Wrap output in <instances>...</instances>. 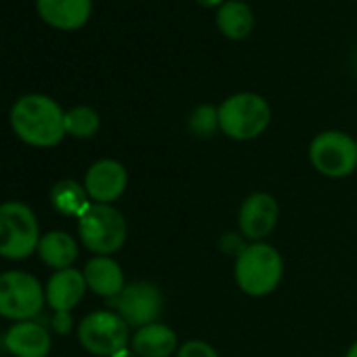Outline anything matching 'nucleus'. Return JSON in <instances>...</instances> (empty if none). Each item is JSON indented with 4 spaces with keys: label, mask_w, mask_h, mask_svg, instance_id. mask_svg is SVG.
<instances>
[{
    "label": "nucleus",
    "mask_w": 357,
    "mask_h": 357,
    "mask_svg": "<svg viewBox=\"0 0 357 357\" xmlns=\"http://www.w3.org/2000/svg\"><path fill=\"white\" fill-rule=\"evenodd\" d=\"M66 112L47 95H26L11 109L15 135L34 147H53L66 137Z\"/></svg>",
    "instance_id": "1"
},
{
    "label": "nucleus",
    "mask_w": 357,
    "mask_h": 357,
    "mask_svg": "<svg viewBox=\"0 0 357 357\" xmlns=\"http://www.w3.org/2000/svg\"><path fill=\"white\" fill-rule=\"evenodd\" d=\"M236 282L238 288L248 296L271 294L284 275V261L275 246L267 242L248 244L242 255L236 257Z\"/></svg>",
    "instance_id": "2"
},
{
    "label": "nucleus",
    "mask_w": 357,
    "mask_h": 357,
    "mask_svg": "<svg viewBox=\"0 0 357 357\" xmlns=\"http://www.w3.org/2000/svg\"><path fill=\"white\" fill-rule=\"evenodd\" d=\"M271 122L269 103L255 93H238L219 105V128L234 141L261 137Z\"/></svg>",
    "instance_id": "3"
},
{
    "label": "nucleus",
    "mask_w": 357,
    "mask_h": 357,
    "mask_svg": "<svg viewBox=\"0 0 357 357\" xmlns=\"http://www.w3.org/2000/svg\"><path fill=\"white\" fill-rule=\"evenodd\" d=\"M78 236L91 252L109 257L124 246L128 227L124 215L112 204H91L78 219Z\"/></svg>",
    "instance_id": "4"
},
{
    "label": "nucleus",
    "mask_w": 357,
    "mask_h": 357,
    "mask_svg": "<svg viewBox=\"0 0 357 357\" xmlns=\"http://www.w3.org/2000/svg\"><path fill=\"white\" fill-rule=\"evenodd\" d=\"M36 215L24 202L0 204V257L20 261L30 257L40 242Z\"/></svg>",
    "instance_id": "5"
},
{
    "label": "nucleus",
    "mask_w": 357,
    "mask_h": 357,
    "mask_svg": "<svg viewBox=\"0 0 357 357\" xmlns=\"http://www.w3.org/2000/svg\"><path fill=\"white\" fill-rule=\"evenodd\" d=\"M45 290L28 271L0 273V315L7 319L28 321L45 307Z\"/></svg>",
    "instance_id": "6"
},
{
    "label": "nucleus",
    "mask_w": 357,
    "mask_h": 357,
    "mask_svg": "<svg viewBox=\"0 0 357 357\" xmlns=\"http://www.w3.org/2000/svg\"><path fill=\"white\" fill-rule=\"evenodd\" d=\"M128 328L130 326L116 311H95L80 321L78 340L93 355L114 357L128 347Z\"/></svg>",
    "instance_id": "7"
},
{
    "label": "nucleus",
    "mask_w": 357,
    "mask_h": 357,
    "mask_svg": "<svg viewBox=\"0 0 357 357\" xmlns=\"http://www.w3.org/2000/svg\"><path fill=\"white\" fill-rule=\"evenodd\" d=\"M309 160L324 176H349L357 168V141L340 130H324L311 141Z\"/></svg>",
    "instance_id": "8"
},
{
    "label": "nucleus",
    "mask_w": 357,
    "mask_h": 357,
    "mask_svg": "<svg viewBox=\"0 0 357 357\" xmlns=\"http://www.w3.org/2000/svg\"><path fill=\"white\" fill-rule=\"evenodd\" d=\"M109 307L130 328H143L158 321L164 309V296L160 288L149 282H132L126 284L118 296L109 298Z\"/></svg>",
    "instance_id": "9"
},
{
    "label": "nucleus",
    "mask_w": 357,
    "mask_h": 357,
    "mask_svg": "<svg viewBox=\"0 0 357 357\" xmlns=\"http://www.w3.org/2000/svg\"><path fill=\"white\" fill-rule=\"evenodd\" d=\"M280 206L273 196L265 192H257L248 196L238 213V227L242 238L252 242H263L278 225Z\"/></svg>",
    "instance_id": "10"
},
{
    "label": "nucleus",
    "mask_w": 357,
    "mask_h": 357,
    "mask_svg": "<svg viewBox=\"0 0 357 357\" xmlns=\"http://www.w3.org/2000/svg\"><path fill=\"white\" fill-rule=\"evenodd\" d=\"M128 185V172L118 160L95 162L84 176V190L89 198L97 204L116 202Z\"/></svg>",
    "instance_id": "11"
},
{
    "label": "nucleus",
    "mask_w": 357,
    "mask_h": 357,
    "mask_svg": "<svg viewBox=\"0 0 357 357\" xmlns=\"http://www.w3.org/2000/svg\"><path fill=\"white\" fill-rule=\"evenodd\" d=\"M5 344L17 357H47L51 351V334L40 321H17L7 330Z\"/></svg>",
    "instance_id": "12"
},
{
    "label": "nucleus",
    "mask_w": 357,
    "mask_h": 357,
    "mask_svg": "<svg viewBox=\"0 0 357 357\" xmlns=\"http://www.w3.org/2000/svg\"><path fill=\"white\" fill-rule=\"evenodd\" d=\"M86 280L84 273L70 267L55 271L47 284V305L57 313V311H72L84 296L86 292Z\"/></svg>",
    "instance_id": "13"
},
{
    "label": "nucleus",
    "mask_w": 357,
    "mask_h": 357,
    "mask_svg": "<svg viewBox=\"0 0 357 357\" xmlns=\"http://www.w3.org/2000/svg\"><path fill=\"white\" fill-rule=\"evenodd\" d=\"M38 15L57 30L82 28L93 11L91 0H36Z\"/></svg>",
    "instance_id": "14"
},
{
    "label": "nucleus",
    "mask_w": 357,
    "mask_h": 357,
    "mask_svg": "<svg viewBox=\"0 0 357 357\" xmlns=\"http://www.w3.org/2000/svg\"><path fill=\"white\" fill-rule=\"evenodd\" d=\"M130 349L137 357H170L178 351L176 332L160 321L137 328L130 336Z\"/></svg>",
    "instance_id": "15"
},
{
    "label": "nucleus",
    "mask_w": 357,
    "mask_h": 357,
    "mask_svg": "<svg viewBox=\"0 0 357 357\" xmlns=\"http://www.w3.org/2000/svg\"><path fill=\"white\" fill-rule=\"evenodd\" d=\"M86 286L105 298H114L124 290V273L122 267L112 257H93L84 267Z\"/></svg>",
    "instance_id": "16"
},
{
    "label": "nucleus",
    "mask_w": 357,
    "mask_h": 357,
    "mask_svg": "<svg viewBox=\"0 0 357 357\" xmlns=\"http://www.w3.org/2000/svg\"><path fill=\"white\" fill-rule=\"evenodd\" d=\"M36 252L45 265L61 271V269H70L78 259V244L66 231H49L40 238Z\"/></svg>",
    "instance_id": "17"
},
{
    "label": "nucleus",
    "mask_w": 357,
    "mask_h": 357,
    "mask_svg": "<svg viewBox=\"0 0 357 357\" xmlns=\"http://www.w3.org/2000/svg\"><path fill=\"white\" fill-rule=\"evenodd\" d=\"M217 28L223 36L231 40H242L252 32L255 15L248 5L240 3V0H229L217 11Z\"/></svg>",
    "instance_id": "18"
},
{
    "label": "nucleus",
    "mask_w": 357,
    "mask_h": 357,
    "mask_svg": "<svg viewBox=\"0 0 357 357\" xmlns=\"http://www.w3.org/2000/svg\"><path fill=\"white\" fill-rule=\"evenodd\" d=\"M51 204L57 213L80 219L89 211L91 198L84 185L72 181V178H63V181L55 183V188L51 190Z\"/></svg>",
    "instance_id": "19"
},
{
    "label": "nucleus",
    "mask_w": 357,
    "mask_h": 357,
    "mask_svg": "<svg viewBox=\"0 0 357 357\" xmlns=\"http://www.w3.org/2000/svg\"><path fill=\"white\" fill-rule=\"evenodd\" d=\"M66 135H72L76 139H91L99 130V114L89 105H78L66 112Z\"/></svg>",
    "instance_id": "20"
},
{
    "label": "nucleus",
    "mask_w": 357,
    "mask_h": 357,
    "mask_svg": "<svg viewBox=\"0 0 357 357\" xmlns=\"http://www.w3.org/2000/svg\"><path fill=\"white\" fill-rule=\"evenodd\" d=\"M190 130L200 137V139H211L217 130H219V107L215 105H198L190 120H188Z\"/></svg>",
    "instance_id": "21"
},
{
    "label": "nucleus",
    "mask_w": 357,
    "mask_h": 357,
    "mask_svg": "<svg viewBox=\"0 0 357 357\" xmlns=\"http://www.w3.org/2000/svg\"><path fill=\"white\" fill-rule=\"evenodd\" d=\"M176 357H221V355L206 340L192 338V340H188V342H183L181 347H178Z\"/></svg>",
    "instance_id": "22"
},
{
    "label": "nucleus",
    "mask_w": 357,
    "mask_h": 357,
    "mask_svg": "<svg viewBox=\"0 0 357 357\" xmlns=\"http://www.w3.org/2000/svg\"><path fill=\"white\" fill-rule=\"evenodd\" d=\"M248 244H244L242 240H240V236L238 234H227V236H223L221 238V248L227 252V255H242V250L246 248Z\"/></svg>",
    "instance_id": "23"
},
{
    "label": "nucleus",
    "mask_w": 357,
    "mask_h": 357,
    "mask_svg": "<svg viewBox=\"0 0 357 357\" xmlns=\"http://www.w3.org/2000/svg\"><path fill=\"white\" fill-rule=\"evenodd\" d=\"M53 328L59 334H68L72 330V315H70V311H57L55 317H53Z\"/></svg>",
    "instance_id": "24"
},
{
    "label": "nucleus",
    "mask_w": 357,
    "mask_h": 357,
    "mask_svg": "<svg viewBox=\"0 0 357 357\" xmlns=\"http://www.w3.org/2000/svg\"><path fill=\"white\" fill-rule=\"evenodd\" d=\"M344 357H357V340L349 347V351H347V355Z\"/></svg>",
    "instance_id": "25"
},
{
    "label": "nucleus",
    "mask_w": 357,
    "mask_h": 357,
    "mask_svg": "<svg viewBox=\"0 0 357 357\" xmlns=\"http://www.w3.org/2000/svg\"><path fill=\"white\" fill-rule=\"evenodd\" d=\"M200 5H204V7H215V5H219L221 0H198Z\"/></svg>",
    "instance_id": "26"
},
{
    "label": "nucleus",
    "mask_w": 357,
    "mask_h": 357,
    "mask_svg": "<svg viewBox=\"0 0 357 357\" xmlns=\"http://www.w3.org/2000/svg\"><path fill=\"white\" fill-rule=\"evenodd\" d=\"M114 357H137V355H135V353H128V351L124 349V351H120V353H118V355H114Z\"/></svg>",
    "instance_id": "27"
}]
</instances>
